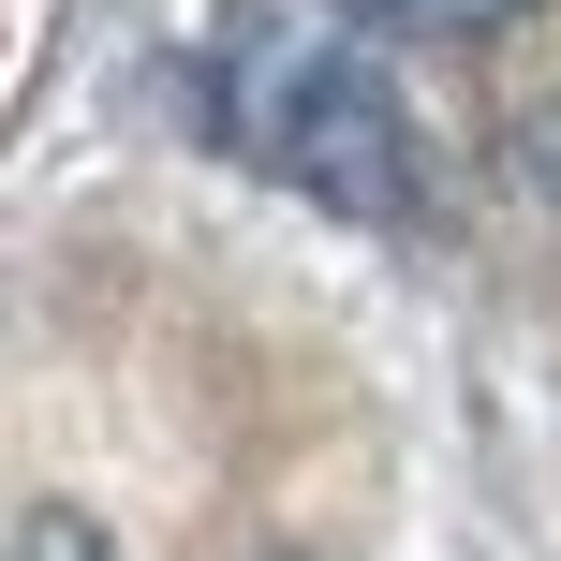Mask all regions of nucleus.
<instances>
[{
    "label": "nucleus",
    "mask_w": 561,
    "mask_h": 561,
    "mask_svg": "<svg viewBox=\"0 0 561 561\" xmlns=\"http://www.w3.org/2000/svg\"><path fill=\"white\" fill-rule=\"evenodd\" d=\"M207 134L252 178L340 207V222H399L414 207V104H399L355 0H222V30H207Z\"/></svg>",
    "instance_id": "1"
},
{
    "label": "nucleus",
    "mask_w": 561,
    "mask_h": 561,
    "mask_svg": "<svg viewBox=\"0 0 561 561\" xmlns=\"http://www.w3.org/2000/svg\"><path fill=\"white\" fill-rule=\"evenodd\" d=\"M369 15H399V30H444V45H473V30H503L517 0H369Z\"/></svg>",
    "instance_id": "2"
},
{
    "label": "nucleus",
    "mask_w": 561,
    "mask_h": 561,
    "mask_svg": "<svg viewBox=\"0 0 561 561\" xmlns=\"http://www.w3.org/2000/svg\"><path fill=\"white\" fill-rule=\"evenodd\" d=\"M15 561H118V547L89 533V517H59V503H45V517H30V533H15Z\"/></svg>",
    "instance_id": "3"
}]
</instances>
